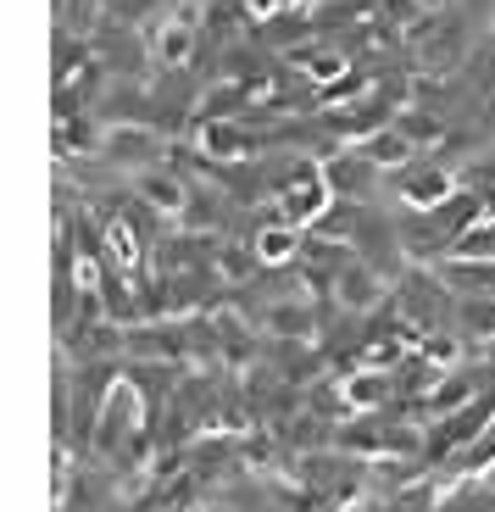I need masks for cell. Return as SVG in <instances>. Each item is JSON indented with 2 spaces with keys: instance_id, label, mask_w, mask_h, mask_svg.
I'll return each mask as SVG.
<instances>
[{
  "instance_id": "1",
  "label": "cell",
  "mask_w": 495,
  "mask_h": 512,
  "mask_svg": "<svg viewBox=\"0 0 495 512\" xmlns=\"http://www.w3.org/2000/svg\"><path fill=\"white\" fill-rule=\"evenodd\" d=\"M140 429V390L128 379H117L112 390H106L101 412H95V429H89V440H95V451H117L128 435Z\"/></svg>"
},
{
  "instance_id": "2",
  "label": "cell",
  "mask_w": 495,
  "mask_h": 512,
  "mask_svg": "<svg viewBox=\"0 0 495 512\" xmlns=\"http://www.w3.org/2000/svg\"><path fill=\"white\" fill-rule=\"evenodd\" d=\"M101 156L112 167H134V173H145V167L162 162V140H156V128H145V123H117V128H106Z\"/></svg>"
},
{
  "instance_id": "3",
  "label": "cell",
  "mask_w": 495,
  "mask_h": 512,
  "mask_svg": "<svg viewBox=\"0 0 495 512\" xmlns=\"http://www.w3.org/2000/svg\"><path fill=\"white\" fill-rule=\"evenodd\" d=\"M195 45H201V17L195 12H173L151 28V56L162 67H190L195 62Z\"/></svg>"
},
{
  "instance_id": "4",
  "label": "cell",
  "mask_w": 495,
  "mask_h": 512,
  "mask_svg": "<svg viewBox=\"0 0 495 512\" xmlns=\"http://www.w3.org/2000/svg\"><path fill=\"white\" fill-rule=\"evenodd\" d=\"M318 167H323V184H329L334 195H345V201H356V195H368L373 184H379V173H384V167H379V162H368V156L356 151V145H351V151L323 156Z\"/></svg>"
},
{
  "instance_id": "5",
  "label": "cell",
  "mask_w": 495,
  "mask_h": 512,
  "mask_svg": "<svg viewBox=\"0 0 495 512\" xmlns=\"http://www.w3.org/2000/svg\"><path fill=\"white\" fill-rule=\"evenodd\" d=\"M134 195H140L145 206H156V212H173V218H184V206L195 201V190L184 179H178L173 167H145V173H134Z\"/></svg>"
},
{
  "instance_id": "6",
  "label": "cell",
  "mask_w": 495,
  "mask_h": 512,
  "mask_svg": "<svg viewBox=\"0 0 495 512\" xmlns=\"http://www.w3.org/2000/svg\"><path fill=\"white\" fill-rule=\"evenodd\" d=\"M206 162H240L251 151V134H245L234 117H201V134H195Z\"/></svg>"
},
{
  "instance_id": "7",
  "label": "cell",
  "mask_w": 495,
  "mask_h": 512,
  "mask_svg": "<svg viewBox=\"0 0 495 512\" xmlns=\"http://www.w3.org/2000/svg\"><path fill=\"white\" fill-rule=\"evenodd\" d=\"M401 195H407L412 212H434V206L457 201V195H451V173H445V167H401Z\"/></svg>"
},
{
  "instance_id": "8",
  "label": "cell",
  "mask_w": 495,
  "mask_h": 512,
  "mask_svg": "<svg viewBox=\"0 0 495 512\" xmlns=\"http://www.w3.org/2000/svg\"><path fill=\"white\" fill-rule=\"evenodd\" d=\"M334 301H340L345 312H373L384 301V279L368 262H345V273L334 279Z\"/></svg>"
},
{
  "instance_id": "9",
  "label": "cell",
  "mask_w": 495,
  "mask_h": 512,
  "mask_svg": "<svg viewBox=\"0 0 495 512\" xmlns=\"http://www.w3.org/2000/svg\"><path fill=\"white\" fill-rule=\"evenodd\" d=\"M306 273H312V284L318 290H334V279L345 273V262H356L351 245L345 240H301V256H295Z\"/></svg>"
},
{
  "instance_id": "10",
  "label": "cell",
  "mask_w": 495,
  "mask_h": 512,
  "mask_svg": "<svg viewBox=\"0 0 495 512\" xmlns=\"http://www.w3.org/2000/svg\"><path fill=\"white\" fill-rule=\"evenodd\" d=\"M356 151L390 173V167H412V151H418V145H412V134L401 123H384V128H373V134H362V140H356Z\"/></svg>"
},
{
  "instance_id": "11",
  "label": "cell",
  "mask_w": 495,
  "mask_h": 512,
  "mask_svg": "<svg viewBox=\"0 0 495 512\" xmlns=\"http://www.w3.org/2000/svg\"><path fill=\"white\" fill-rule=\"evenodd\" d=\"M256 329L279 334V340H312L318 334V312L306 301H273V307L256 312Z\"/></svg>"
},
{
  "instance_id": "12",
  "label": "cell",
  "mask_w": 495,
  "mask_h": 512,
  "mask_svg": "<svg viewBox=\"0 0 495 512\" xmlns=\"http://www.w3.org/2000/svg\"><path fill=\"white\" fill-rule=\"evenodd\" d=\"M345 407L351 412H379L384 401L395 396V379L390 373H379V368H362V373H351V379H345Z\"/></svg>"
},
{
  "instance_id": "13",
  "label": "cell",
  "mask_w": 495,
  "mask_h": 512,
  "mask_svg": "<svg viewBox=\"0 0 495 512\" xmlns=\"http://www.w3.org/2000/svg\"><path fill=\"white\" fill-rule=\"evenodd\" d=\"M451 262H495V212L462 223L457 240H451Z\"/></svg>"
},
{
  "instance_id": "14",
  "label": "cell",
  "mask_w": 495,
  "mask_h": 512,
  "mask_svg": "<svg viewBox=\"0 0 495 512\" xmlns=\"http://www.w3.org/2000/svg\"><path fill=\"white\" fill-rule=\"evenodd\" d=\"M251 251L262 256V262H290V256H301V229L295 223H284L279 212H273V229H256V240H251Z\"/></svg>"
},
{
  "instance_id": "15",
  "label": "cell",
  "mask_w": 495,
  "mask_h": 512,
  "mask_svg": "<svg viewBox=\"0 0 495 512\" xmlns=\"http://www.w3.org/2000/svg\"><path fill=\"white\" fill-rule=\"evenodd\" d=\"M468 396H473V379H462V373H440V379H434V390L429 396H423V407L434 412V418H451V412H462L468 407Z\"/></svg>"
},
{
  "instance_id": "16",
  "label": "cell",
  "mask_w": 495,
  "mask_h": 512,
  "mask_svg": "<svg viewBox=\"0 0 495 512\" xmlns=\"http://www.w3.org/2000/svg\"><path fill=\"white\" fill-rule=\"evenodd\" d=\"M295 62L306 67V78H312V84H340V78L351 73V62H345L340 51H323V45H306V51H295Z\"/></svg>"
},
{
  "instance_id": "17",
  "label": "cell",
  "mask_w": 495,
  "mask_h": 512,
  "mask_svg": "<svg viewBox=\"0 0 495 512\" xmlns=\"http://www.w3.org/2000/svg\"><path fill=\"white\" fill-rule=\"evenodd\" d=\"M462 329H468V334H479V340H495V301H490L484 290L462 301Z\"/></svg>"
},
{
  "instance_id": "18",
  "label": "cell",
  "mask_w": 495,
  "mask_h": 512,
  "mask_svg": "<svg viewBox=\"0 0 495 512\" xmlns=\"http://www.w3.org/2000/svg\"><path fill=\"white\" fill-rule=\"evenodd\" d=\"M112 256L123 262V268L140 262V245H134V229H128V223H117V229H112Z\"/></svg>"
},
{
  "instance_id": "19",
  "label": "cell",
  "mask_w": 495,
  "mask_h": 512,
  "mask_svg": "<svg viewBox=\"0 0 495 512\" xmlns=\"http://www.w3.org/2000/svg\"><path fill=\"white\" fill-rule=\"evenodd\" d=\"M401 128L412 134V145H423V140H434V134H440L429 112H401Z\"/></svg>"
},
{
  "instance_id": "20",
  "label": "cell",
  "mask_w": 495,
  "mask_h": 512,
  "mask_svg": "<svg viewBox=\"0 0 495 512\" xmlns=\"http://www.w3.org/2000/svg\"><path fill=\"white\" fill-rule=\"evenodd\" d=\"M423 351H429L434 362H451L457 357V340H440V334H434V340H423Z\"/></svg>"
},
{
  "instance_id": "21",
  "label": "cell",
  "mask_w": 495,
  "mask_h": 512,
  "mask_svg": "<svg viewBox=\"0 0 495 512\" xmlns=\"http://www.w3.org/2000/svg\"><path fill=\"white\" fill-rule=\"evenodd\" d=\"M151 512H190V507H184V501H156Z\"/></svg>"
},
{
  "instance_id": "22",
  "label": "cell",
  "mask_w": 495,
  "mask_h": 512,
  "mask_svg": "<svg viewBox=\"0 0 495 512\" xmlns=\"http://www.w3.org/2000/svg\"><path fill=\"white\" fill-rule=\"evenodd\" d=\"M212 512H229V507H212Z\"/></svg>"
},
{
  "instance_id": "23",
  "label": "cell",
  "mask_w": 495,
  "mask_h": 512,
  "mask_svg": "<svg viewBox=\"0 0 495 512\" xmlns=\"http://www.w3.org/2000/svg\"><path fill=\"white\" fill-rule=\"evenodd\" d=\"M345 512H362V507H345Z\"/></svg>"
},
{
  "instance_id": "24",
  "label": "cell",
  "mask_w": 495,
  "mask_h": 512,
  "mask_svg": "<svg viewBox=\"0 0 495 512\" xmlns=\"http://www.w3.org/2000/svg\"><path fill=\"white\" fill-rule=\"evenodd\" d=\"M429 6H434V0H429Z\"/></svg>"
}]
</instances>
